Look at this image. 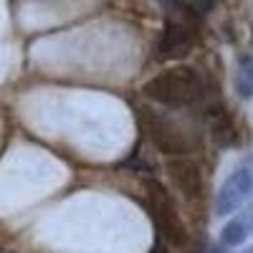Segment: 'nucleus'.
<instances>
[{
  "label": "nucleus",
  "instance_id": "20e7f679",
  "mask_svg": "<svg viewBox=\"0 0 253 253\" xmlns=\"http://www.w3.org/2000/svg\"><path fill=\"white\" fill-rule=\"evenodd\" d=\"M165 172L187 205L200 208L205 203L208 175H205V167L195 157H170L165 162Z\"/></svg>",
  "mask_w": 253,
  "mask_h": 253
},
{
  "label": "nucleus",
  "instance_id": "f257e3e1",
  "mask_svg": "<svg viewBox=\"0 0 253 253\" xmlns=\"http://www.w3.org/2000/svg\"><path fill=\"white\" fill-rule=\"evenodd\" d=\"M144 96L167 109H193L213 119L225 104L218 99V89L205 74L193 66H172L144 84Z\"/></svg>",
  "mask_w": 253,
  "mask_h": 253
},
{
  "label": "nucleus",
  "instance_id": "6e6552de",
  "mask_svg": "<svg viewBox=\"0 0 253 253\" xmlns=\"http://www.w3.org/2000/svg\"><path fill=\"white\" fill-rule=\"evenodd\" d=\"M246 253H253V248H251V251H246Z\"/></svg>",
  "mask_w": 253,
  "mask_h": 253
},
{
  "label": "nucleus",
  "instance_id": "7ed1b4c3",
  "mask_svg": "<svg viewBox=\"0 0 253 253\" xmlns=\"http://www.w3.org/2000/svg\"><path fill=\"white\" fill-rule=\"evenodd\" d=\"M144 205L150 210V218L157 230V241L165 246L187 248L190 233L185 228V220L177 210L175 198L167 193V187L157 180H144Z\"/></svg>",
  "mask_w": 253,
  "mask_h": 253
},
{
  "label": "nucleus",
  "instance_id": "39448f33",
  "mask_svg": "<svg viewBox=\"0 0 253 253\" xmlns=\"http://www.w3.org/2000/svg\"><path fill=\"white\" fill-rule=\"evenodd\" d=\"M253 190V167H238V170L230 175L223 187H220V193H218V203H215V210H218V215H228V213H233V210L248 198V193Z\"/></svg>",
  "mask_w": 253,
  "mask_h": 253
},
{
  "label": "nucleus",
  "instance_id": "423d86ee",
  "mask_svg": "<svg viewBox=\"0 0 253 253\" xmlns=\"http://www.w3.org/2000/svg\"><path fill=\"white\" fill-rule=\"evenodd\" d=\"M251 233H253V205L243 208L241 213H236V218H230V223L223 228L220 241H223L225 246H238V243H243Z\"/></svg>",
  "mask_w": 253,
  "mask_h": 253
},
{
  "label": "nucleus",
  "instance_id": "f03ea898",
  "mask_svg": "<svg viewBox=\"0 0 253 253\" xmlns=\"http://www.w3.org/2000/svg\"><path fill=\"white\" fill-rule=\"evenodd\" d=\"M134 117H137V126L142 137L157 152L167 157H190L203 144L193 124H187L167 112H157L150 107H134Z\"/></svg>",
  "mask_w": 253,
  "mask_h": 253
},
{
  "label": "nucleus",
  "instance_id": "0eeeda50",
  "mask_svg": "<svg viewBox=\"0 0 253 253\" xmlns=\"http://www.w3.org/2000/svg\"><path fill=\"white\" fill-rule=\"evenodd\" d=\"M238 91L243 96H253V56L241 58V71H238Z\"/></svg>",
  "mask_w": 253,
  "mask_h": 253
}]
</instances>
